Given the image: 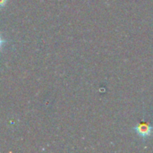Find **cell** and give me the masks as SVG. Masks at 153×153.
<instances>
[{"label":"cell","instance_id":"obj_1","mask_svg":"<svg viewBox=\"0 0 153 153\" xmlns=\"http://www.w3.org/2000/svg\"><path fill=\"white\" fill-rule=\"evenodd\" d=\"M134 130L135 131L138 136L145 140L152 136L153 133V126L147 123H139L134 127Z\"/></svg>","mask_w":153,"mask_h":153},{"label":"cell","instance_id":"obj_2","mask_svg":"<svg viewBox=\"0 0 153 153\" xmlns=\"http://www.w3.org/2000/svg\"><path fill=\"white\" fill-rule=\"evenodd\" d=\"M5 4H6V0H0V8L4 6Z\"/></svg>","mask_w":153,"mask_h":153},{"label":"cell","instance_id":"obj_3","mask_svg":"<svg viewBox=\"0 0 153 153\" xmlns=\"http://www.w3.org/2000/svg\"><path fill=\"white\" fill-rule=\"evenodd\" d=\"M3 43H4V40H3V39H1V37H0V48H1V47H2V45H3Z\"/></svg>","mask_w":153,"mask_h":153}]
</instances>
